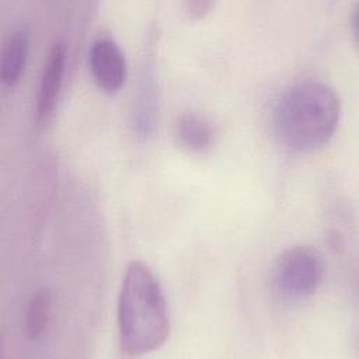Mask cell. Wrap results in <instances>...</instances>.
I'll return each mask as SVG.
<instances>
[{
    "instance_id": "7",
    "label": "cell",
    "mask_w": 359,
    "mask_h": 359,
    "mask_svg": "<svg viewBox=\"0 0 359 359\" xmlns=\"http://www.w3.org/2000/svg\"><path fill=\"white\" fill-rule=\"evenodd\" d=\"M174 137L182 149L201 153L212 147L216 132L205 115L195 111H184L174 121Z\"/></svg>"
},
{
    "instance_id": "2",
    "label": "cell",
    "mask_w": 359,
    "mask_h": 359,
    "mask_svg": "<svg viewBox=\"0 0 359 359\" xmlns=\"http://www.w3.org/2000/svg\"><path fill=\"white\" fill-rule=\"evenodd\" d=\"M341 118V100L321 80H302L276 100L272 126L278 140L293 151H311L325 144Z\"/></svg>"
},
{
    "instance_id": "1",
    "label": "cell",
    "mask_w": 359,
    "mask_h": 359,
    "mask_svg": "<svg viewBox=\"0 0 359 359\" xmlns=\"http://www.w3.org/2000/svg\"><path fill=\"white\" fill-rule=\"evenodd\" d=\"M119 346L126 356L158 349L170 335V311L161 283L140 259L128 264L118 296Z\"/></svg>"
},
{
    "instance_id": "6",
    "label": "cell",
    "mask_w": 359,
    "mask_h": 359,
    "mask_svg": "<svg viewBox=\"0 0 359 359\" xmlns=\"http://www.w3.org/2000/svg\"><path fill=\"white\" fill-rule=\"evenodd\" d=\"M133 128L137 136L147 137L156 128L157 101H156V83H154V63L150 56H144L142 66L140 80L133 100Z\"/></svg>"
},
{
    "instance_id": "4",
    "label": "cell",
    "mask_w": 359,
    "mask_h": 359,
    "mask_svg": "<svg viewBox=\"0 0 359 359\" xmlns=\"http://www.w3.org/2000/svg\"><path fill=\"white\" fill-rule=\"evenodd\" d=\"M88 65L97 86L107 91H118L126 79V60L119 45L102 36L93 42L88 52Z\"/></svg>"
},
{
    "instance_id": "3",
    "label": "cell",
    "mask_w": 359,
    "mask_h": 359,
    "mask_svg": "<svg viewBox=\"0 0 359 359\" xmlns=\"http://www.w3.org/2000/svg\"><path fill=\"white\" fill-rule=\"evenodd\" d=\"M324 271V259L314 247L307 244L290 245L276 257L272 265V289L287 302L307 299L320 287Z\"/></svg>"
},
{
    "instance_id": "5",
    "label": "cell",
    "mask_w": 359,
    "mask_h": 359,
    "mask_svg": "<svg viewBox=\"0 0 359 359\" xmlns=\"http://www.w3.org/2000/svg\"><path fill=\"white\" fill-rule=\"evenodd\" d=\"M65 69L66 45L62 41H56L52 43L39 80L36 97V118L41 123L48 122L53 115L63 84Z\"/></svg>"
},
{
    "instance_id": "9",
    "label": "cell",
    "mask_w": 359,
    "mask_h": 359,
    "mask_svg": "<svg viewBox=\"0 0 359 359\" xmlns=\"http://www.w3.org/2000/svg\"><path fill=\"white\" fill-rule=\"evenodd\" d=\"M52 310V296L45 287L32 293L25 311V335L31 341L41 339L48 330Z\"/></svg>"
},
{
    "instance_id": "8",
    "label": "cell",
    "mask_w": 359,
    "mask_h": 359,
    "mask_svg": "<svg viewBox=\"0 0 359 359\" xmlns=\"http://www.w3.org/2000/svg\"><path fill=\"white\" fill-rule=\"evenodd\" d=\"M29 49V31L25 24L13 28L4 38L0 60V77L6 86L13 87L21 77Z\"/></svg>"
},
{
    "instance_id": "10",
    "label": "cell",
    "mask_w": 359,
    "mask_h": 359,
    "mask_svg": "<svg viewBox=\"0 0 359 359\" xmlns=\"http://www.w3.org/2000/svg\"><path fill=\"white\" fill-rule=\"evenodd\" d=\"M185 11L192 18L203 17L210 11V8L215 6V1L212 0H187L184 3Z\"/></svg>"
}]
</instances>
